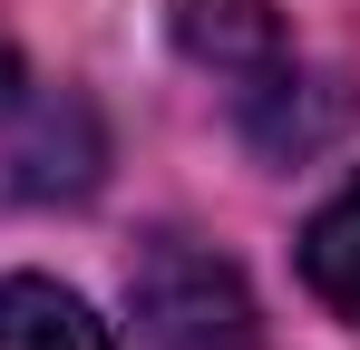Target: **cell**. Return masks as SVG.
<instances>
[{
	"instance_id": "8992f818",
	"label": "cell",
	"mask_w": 360,
	"mask_h": 350,
	"mask_svg": "<svg viewBox=\"0 0 360 350\" xmlns=\"http://www.w3.org/2000/svg\"><path fill=\"white\" fill-rule=\"evenodd\" d=\"M20 108V58H10V30H0V117Z\"/></svg>"
},
{
	"instance_id": "277c9868",
	"label": "cell",
	"mask_w": 360,
	"mask_h": 350,
	"mask_svg": "<svg viewBox=\"0 0 360 350\" xmlns=\"http://www.w3.org/2000/svg\"><path fill=\"white\" fill-rule=\"evenodd\" d=\"M0 350H117V341H108V321L68 283L10 273V283H0Z\"/></svg>"
},
{
	"instance_id": "3957f363",
	"label": "cell",
	"mask_w": 360,
	"mask_h": 350,
	"mask_svg": "<svg viewBox=\"0 0 360 350\" xmlns=\"http://www.w3.org/2000/svg\"><path fill=\"white\" fill-rule=\"evenodd\" d=\"M10 166H20L30 195H88L98 185V117L78 98H39L10 136Z\"/></svg>"
},
{
	"instance_id": "7a4b0ae2",
	"label": "cell",
	"mask_w": 360,
	"mask_h": 350,
	"mask_svg": "<svg viewBox=\"0 0 360 350\" xmlns=\"http://www.w3.org/2000/svg\"><path fill=\"white\" fill-rule=\"evenodd\" d=\"M127 302H136V341L146 350H253V292L224 253L156 233L136 263H127Z\"/></svg>"
},
{
	"instance_id": "5b68a950",
	"label": "cell",
	"mask_w": 360,
	"mask_h": 350,
	"mask_svg": "<svg viewBox=\"0 0 360 350\" xmlns=\"http://www.w3.org/2000/svg\"><path fill=\"white\" fill-rule=\"evenodd\" d=\"M302 283L321 292L341 321H360V175L311 214V233H302Z\"/></svg>"
},
{
	"instance_id": "6da1fadb",
	"label": "cell",
	"mask_w": 360,
	"mask_h": 350,
	"mask_svg": "<svg viewBox=\"0 0 360 350\" xmlns=\"http://www.w3.org/2000/svg\"><path fill=\"white\" fill-rule=\"evenodd\" d=\"M176 39L224 88H234V117L253 127V146H273V156H302V146H321L331 136V117H302L311 98V78H302V49L253 10V0H176Z\"/></svg>"
}]
</instances>
